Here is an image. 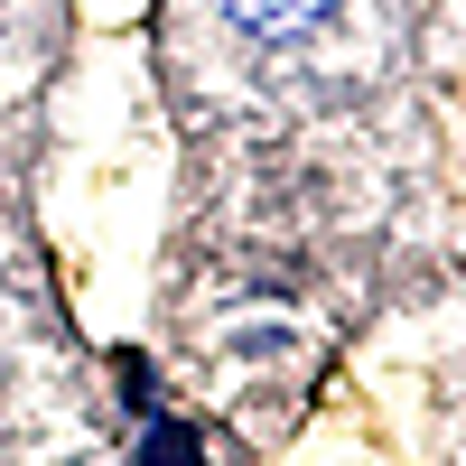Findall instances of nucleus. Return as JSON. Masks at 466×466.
<instances>
[{"instance_id":"1","label":"nucleus","mask_w":466,"mask_h":466,"mask_svg":"<svg viewBox=\"0 0 466 466\" xmlns=\"http://www.w3.org/2000/svg\"><path fill=\"white\" fill-rule=\"evenodd\" d=\"M224 10H233V19H243L252 37H299L308 19H327V10H336V0H224Z\"/></svg>"}]
</instances>
